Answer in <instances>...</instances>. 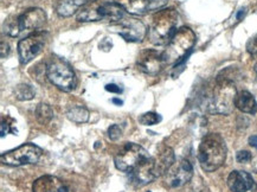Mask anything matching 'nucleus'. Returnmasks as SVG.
Listing matches in <instances>:
<instances>
[{
    "label": "nucleus",
    "instance_id": "obj_1",
    "mask_svg": "<svg viewBox=\"0 0 257 192\" xmlns=\"http://www.w3.org/2000/svg\"><path fill=\"white\" fill-rule=\"evenodd\" d=\"M124 17V9L114 0H88L77 12L78 22L108 21L115 23Z\"/></svg>",
    "mask_w": 257,
    "mask_h": 192
},
{
    "label": "nucleus",
    "instance_id": "obj_2",
    "mask_svg": "<svg viewBox=\"0 0 257 192\" xmlns=\"http://www.w3.org/2000/svg\"><path fill=\"white\" fill-rule=\"evenodd\" d=\"M228 148L219 134L211 133L203 138L198 148V160L204 171L213 172L222 166L226 159Z\"/></svg>",
    "mask_w": 257,
    "mask_h": 192
},
{
    "label": "nucleus",
    "instance_id": "obj_3",
    "mask_svg": "<svg viewBox=\"0 0 257 192\" xmlns=\"http://www.w3.org/2000/svg\"><path fill=\"white\" fill-rule=\"evenodd\" d=\"M179 16L174 9H165L158 11L153 16L150 28L148 39L154 45L169 44L174 34L177 32V24Z\"/></svg>",
    "mask_w": 257,
    "mask_h": 192
},
{
    "label": "nucleus",
    "instance_id": "obj_4",
    "mask_svg": "<svg viewBox=\"0 0 257 192\" xmlns=\"http://www.w3.org/2000/svg\"><path fill=\"white\" fill-rule=\"evenodd\" d=\"M236 95V87L231 79L218 76L217 83L209 98L207 109H209L211 113H231L232 107L235 106Z\"/></svg>",
    "mask_w": 257,
    "mask_h": 192
},
{
    "label": "nucleus",
    "instance_id": "obj_5",
    "mask_svg": "<svg viewBox=\"0 0 257 192\" xmlns=\"http://www.w3.org/2000/svg\"><path fill=\"white\" fill-rule=\"evenodd\" d=\"M196 44V35L190 28L183 26L174 34L172 39L169 42L166 49L161 52L165 64H173L180 62Z\"/></svg>",
    "mask_w": 257,
    "mask_h": 192
},
{
    "label": "nucleus",
    "instance_id": "obj_6",
    "mask_svg": "<svg viewBox=\"0 0 257 192\" xmlns=\"http://www.w3.org/2000/svg\"><path fill=\"white\" fill-rule=\"evenodd\" d=\"M47 76L55 87L63 91L74 90L77 85V78L74 70L62 58H51L47 67Z\"/></svg>",
    "mask_w": 257,
    "mask_h": 192
},
{
    "label": "nucleus",
    "instance_id": "obj_7",
    "mask_svg": "<svg viewBox=\"0 0 257 192\" xmlns=\"http://www.w3.org/2000/svg\"><path fill=\"white\" fill-rule=\"evenodd\" d=\"M150 157L151 155L143 146L133 144V142H127L115 154L114 163L117 170L122 172H132Z\"/></svg>",
    "mask_w": 257,
    "mask_h": 192
},
{
    "label": "nucleus",
    "instance_id": "obj_8",
    "mask_svg": "<svg viewBox=\"0 0 257 192\" xmlns=\"http://www.w3.org/2000/svg\"><path fill=\"white\" fill-rule=\"evenodd\" d=\"M42 148L35 144H24L15 150L5 152L0 155V160L8 166H23L37 164L42 157Z\"/></svg>",
    "mask_w": 257,
    "mask_h": 192
},
{
    "label": "nucleus",
    "instance_id": "obj_9",
    "mask_svg": "<svg viewBox=\"0 0 257 192\" xmlns=\"http://www.w3.org/2000/svg\"><path fill=\"white\" fill-rule=\"evenodd\" d=\"M109 30L111 32H115V34L121 36L124 41L132 43L143 42L148 32L146 25L139 19L126 17L115 23H111Z\"/></svg>",
    "mask_w": 257,
    "mask_h": 192
},
{
    "label": "nucleus",
    "instance_id": "obj_10",
    "mask_svg": "<svg viewBox=\"0 0 257 192\" xmlns=\"http://www.w3.org/2000/svg\"><path fill=\"white\" fill-rule=\"evenodd\" d=\"M193 175V167L189 160H176L169 170L165 172V183L170 187H180L189 183Z\"/></svg>",
    "mask_w": 257,
    "mask_h": 192
},
{
    "label": "nucleus",
    "instance_id": "obj_11",
    "mask_svg": "<svg viewBox=\"0 0 257 192\" xmlns=\"http://www.w3.org/2000/svg\"><path fill=\"white\" fill-rule=\"evenodd\" d=\"M45 45V35L36 32L18 43V55L22 64H28L41 54Z\"/></svg>",
    "mask_w": 257,
    "mask_h": 192
},
{
    "label": "nucleus",
    "instance_id": "obj_12",
    "mask_svg": "<svg viewBox=\"0 0 257 192\" xmlns=\"http://www.w3.org/2000/svg\"><path fill=\"white\" fill-rule=\"evenodd\" d=\"M124 9V11L132 15H146L151 11L163 9L169 0H116Z\"/></svg>",
    "mask_w": 257,
    "mask_h": 192
},
{
    "label": "nucleus",
    "instance_id": "obj_13",
    "mask_svg": "<svg viewBox=\"0 0 257 192\" xmlns=\"http://www.w3.org/2000/svg\"><path fill=\"white\" fill-rule=\"evenodd\" d=\"M21 32L37 31L47 22V15L42 9H30L17 17Z\"/></svg>",
    "mask_w": 257,
    "mask_h": 192
},
{
    "label": "nucleus",
    "instance_id": "obj_14",
    "mask_svg": "<svg viewBox=\"0 0 257 192\" xmlns=\"http://www.w3.org/2000/svg\"><path fill=\"white\" fill-rule=\"evenodd\" d=\"M164 64L163 54H159L156 50H148V49L141 52L137 61L138 68L148 75H157L163 69Z\"/></svg>",
    "mask_w": 257,
    "mask_h": 192
},
{
    "label": "nucleus",
    "instance_id": "obj_15",
    "mask_svg": "<svg viewBox=\"0 0 257 192\" xmlns=\"http://www.w3.org/2000/svg\"><path fill=\"white\" fill-rule=\"evenodd\" d=\"M132 177H133V180L137 181L139 185L152 183L156 178H158L156 173V161H154V159L150 157L143 164H140L135 170L132 171Z\"/></svg>",
    "mask_w": 257,
    "mask_h": 192
},
{
    "label": "nucleus",
    "instance_id": "obj_16",
    "mask_svg": "<svg viewBox=\"0 0 257 192\" xmlns=\"http://www.w3.org/2000/svg\"><path fill=\"white\" fill-rule=\"evenodd\" d=\"M34 192H68L67 185L55 175H43L32 185Z\"/></svg>",
    "mask_w": 257,
    "mask_h": 192
},
{
    "label": "nucleus",
    "instance_id": "obj_17",
    "mask_svg": "<svg viewBox=\"0 0 257 192\" xmlns=\"http://www.w3.org/2000/svg\"><path fill=\"white\" fill-rule=\"evenodd\" d=\"M228 186L232 192H246L253 186V179L248 172L232 171L228 177Z\"/></svg>",
    "mask_w": 257,
    "mask_h": 192
},
{
    "label": "nucleus",
    "instance_id": "obj_18",
    "mask_svg": "<svg viewBox=\"0 0 257 192\" xmlns=\"http://www.w3.org/2000/svg\"><path fill=\"white\" fill-rule=\"evenodd\" d=\"M235 106L237 109L246 114H255L257 112V102L249 91H239L235 98Z\"/></svg>",
    "mask_w": 257,
    "mask_h": 192
},
{
    "label": "nucleus",
    "instance_id": "obj_19",
    "mask_svg": "<svg viewBox=\"0 0 257 192\" xmlns=\"http://www.w3.org/2000/svg\"><path fill=\"white\" fill-rule=\"evenodd\" d=\"M87 0H57L56 3V12L59 17H70L80 11V9L85 4Z\"/></svg>",
    "mask_w": 257,
    "mask_h": 192
},
{
    "label": "nucleus",
    "instance_id": "obj_20",
    "mask_svg": "<svg viewBox=\"0 0 257 192\" xmlns=\"http://www.w3.org/2000/svg\"><path fill=\"white\" fill-rule=\"evenodd\" d=\"M156 161V173L157 177L161 174H165L169 168L172 166V164L176 161V157H174V152L172 148L165 147L164 151L159 154L158 159H154Z\"/></svg>",
    "mask_w": 257,
    "mask_h": 192
},
{
    "label": "nucleus",
    "instance_id": "obj_21",
    "mask_svg": "<svg viewBox=\"0 0 257 192\" xmlns=\"http://www.w3.org/2000/svg\"><path fill=\"white\" fill-rule=\"evenodd\" d=\"M67 118L75 124H84L89 120V111L82 106H75L68 109Z\"/></svg>",
    "mask_w": 257,
    "mask_h": 192
},
{
    "label": "nucleus",
    "instance_id": "obj_22",
    "mask_svg": "<svg viewBox=\"0 0 257 192\" xmlns=\"http://www.w3.org/2000/svg\"><path fill=\"white\" fill-rule=\"evenodd\" d=\"M36 118H37L39 124L47 125L54 118V111L47 104H39L36 108Z\"/></svg>",
    "mask_w": 257,
    "mask_h": 192
},
{
    "label": "nucleus",
    "instance_id": "obj_23",
    "mask_svg": "<svg viewBox=\"0 0 257 192\" xmlns=\"http://www.w3.org/2000/svg\"><path fill=\"white\" fill-rule=\"evenodd\" d=\"M16 99L19 101H30L35 98L36 92L29 84H19L15 89Z\"/></svg>",
    "mask_w": 257,
    "mask_h": 192
},
{
    "label": "nucleus",
    "instance_id": "obj_24",
    "mask_svg": "<svg viewBox=\"0 0 257 192\" xmlns=\"http://www.w3.org/2000/svg\"><path fill=\"white\" fill-rule=\"evenodd\" d=\"M4 32L10 37H17L21 34V29H19L17 18L8 19L4 24Z\"/></svg>",
    "mask_w": 257,
    "mask_h": 192
},
{
    "label": "nucleus",
    "instance_id": "obj_25",
    "mask_svg": "<svg viewBox=\"0 0 257 192\" xmlns=\"http://www.w3.org/2000/svg\"><path fill=\"white\" fill-rule=\"evenodd\" d=\"M16 126V121L11 119L10 117H3L2 120V138H4L5 135H8L9 133H13V134H17V130L15 128Z\"/></svg>",
    "mask_w": 257,
    "mask_h": 192
},
{
    "label": "nucleus",
    "instance_id": "obj_26",
    "mask_svg": "<svg viewBox=\"0 0 257 192\" xmlns=\"http://www.w3.org/2000/svg\"><path fill=\"white\" fill-rule=\"evenodd\" d=\"M161 117L159 114L153 113V112H148V113H145L139 118V122L144 126H153L157 125L158 122H160Z\"/></svg>",
    "mask_w": 257,
    "mask_h": 192
},
{
    "label": "nucleus",
    "instance_id": "obj_27",
    "mask_svg": "<svg viewBox=\"0 0 257 192\" xmlns=\"http://www.w3.org/2000/svg\"><path fill=\"white\" fill-rule=\"evenodd\" d=\"M121 134H122V130H121L118 125H111L110 127L108 128V137H109L110 140L116 141L117 139H120Z\"/></svg>",
    "mask_w": 257,
    "mask_h": 192
},
{
    "label": "nucleus",
    "instance_id": "obj_28",
    "mask_svg": "<svg viewBox=\"0 0 257 192\" xmlns=\"http://www.w3.org/2000/svg\"><path fill=\"white\" fill-rule=\"evenodd\" d=\"M246 50H248L250 55L257 57V35H255L253 37L249 39L248 44H246Z\"/></svg>",
    "mask_w": 257,
    "mask_h": 192
},
{
    "label": "nucleus",
    "instance_id": "obj_29",
    "mask_svg": "<svg viewBox=\"0 0 257 192\" xmlns=\"http://www.w3.org/2000/svg\"><path fill=\"white\" fill-rule=\"evenodd\" d=\"M236 159L238 163H249V161L251 160V153H250L249 151H239L236 155Z\"/></svg>",
    "mask_w": 257,
    "mask_h": 192
},
{
    "label": "nucleus",
    "instance_id": "obj_30",
    "mask_svg": "<svg viewBox=\"0 0 257 192\" xmlns=\"http://www.w3.org/2000/svg\"><path fill=\"white\" fill-rule=\"evenodd\" d=\"M10 54V45L5 41H2V49H0V55L2 58H5Z\"/></svg>",
    "mask_w": 257,
    "mask_h": 192
},
{
    "label": "nucleus",
    "instance_id": "obj_31",
    "mask_svg": "<svg viewBox=\"0 0 257 192\" xmlns=\"http://www.w3.org/2000/svg\"><path fill=\"white\" fill-rule=\"evenodd\" d=\"M105 90L110 91V92H115V94H118V92H121L120 87H118V85H116L115 83H110V84L105 85Z\"/></svg>",
    "mask_w": 257,
    "mask_h": 192
},
{
    "label": "nucleus",
    "instance_id": "obj_32",
    "mask_svg": "<svg viewBox=\"0 0 257 192\" xmlns=\"http://www.w3.org/2000/svg\"><path fill=\"white\" fill-rule=\"evenodd\" d=\"M249 144L251 145L252 147L257 148V135H252V137L249 138Z\"/></svg>",
    "mask_w": 257,
    "mask_h": 192
},
{
    "label": "nucleus",
    "instance_id": "obj_33",
    "mask_svg": "<svg viewBox=\"0 0 257 192\" xmlns=\"http://www.w3.org/2000/svg\"><path fill=\"white\" fill-rule=\"evenodd\" d=\"M113 102H114V104H116V105H122L123 104V102L121 100H118V99H113Z\"/></svg>",
    "mask_w": 257,
    "mask_h": 192
},
{
    "label": "nucleus",
    "instance_id": "obj_34",
    "mask_svg": "<svg viewBox=\"0 0 257 192\" xmlns=\"http://www.w3.org/2000/svg\"><path fill=\"white\" fill-rule=\"evenodd\" d=\"M253 70H255V72H256V75H257V63L255 64V68H253Z\"/></svg>",
    "mask_w": 257,
    "mask_h": 192
},
{
    "label": "nucleus",
    "instance_id": "obj_35",
    "mask_svg": "<svg viewBox=\"0 0 257 192\" xmlns=\"http://www.w3.org/2000/svg\"><path fill=\"white\" fill-rule=\"evenodd\" d=\"M148 192H151V191H148Z\"/></svg>",
    "mask_w": 257,
    "mask_h": 192
}]
</instances>
